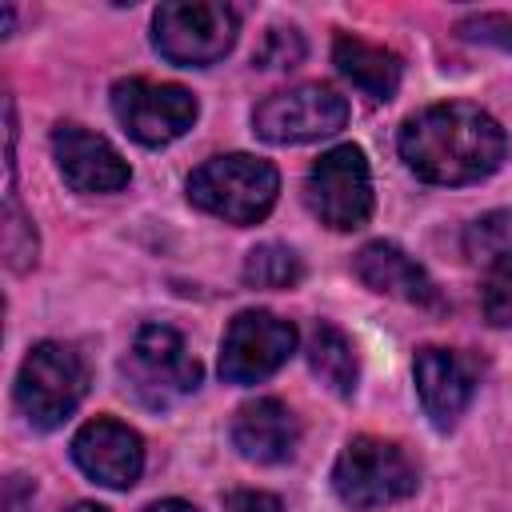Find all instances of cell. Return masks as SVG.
I'll return each instance as SVG.
<instances>
[{
  "label": "cell",
  "mask_w": 512,
  "mask_h": 512,
  "mask_svg": "<svg viewBox=\"0 0 512 512\" xmlns=\"http://www.w3.org/2000/svg\"><path fill=\"white\" fill-rule=\"evenodd\" d=\"M504 128L476 104H432L404 120L400 156L428 184H476L500 168Z\"/></svg>",
  "instance_id": "obj_1"
},
{
  "label": "cell",
  "mask_w": 512,
  "mask_h": 512,
  "mask_svg": "<svg viewBox=\"0 0 512 512\" xmlns=\"http://www.w3.org/2000/svg\"><path fill=\"white\" fill-rule=\"evenodd\" d=\"M280 192V176L268 160L232 152L204 160L188 176V200L204 208L208 216H220L224 224H256L272 212Z\"/></svg>",
  "instance_id": "obj_2"
},
{
  "label": "cell",
  "mask_w": 512,
  "mask_h": 512,
  "mask_svg": "<svg viewBox=\"0 0 512 512\" xmlns=\"http://www.w3.org/2000/svg\"><path fill=\"white\" fill-rule=\"evenodd\" d=\"M84 392H88V364L76 348L44 340L24 356L16 376V404L32 428L40 432L60 428L76 412Z\"/></svg>",
  "instance_id": "obj_3"
},
{
  "label": "cell",
  "mask_w": 512,
  "mask_h": 512,
  "mask_svg": "<svg viewBox=\"0 0 512 512\" xmlns=\"http://www.w3.org/2000/svg\"><path fill=\"white\" fill-rule=\"evenodd\" d=\"M152 44L164 60L180 68L216 64L236 44V12L228 4H208V0L160 4L152 16Z\"/></svg>",
  "instance_id": "obj_4"
},
{
  "label": "cell",
  "mask_w": 512,
  "mask_h": 512,
  "mask_svg": "<svg viewBox=\"0 0 512 512\" xmlns=\"http://www.w3.org/2000/svg\"><path fill=\"white\" fill-rule=\"evenodd\" d=\"M332 488L348 508L396 504L416 492V464L380 436H356L332 468Z\"/></svg>",
  "instance_id": "obj_5"
},
{
  "label": "cell",
  "mask_w": 512,
  "mask_h": 512,
  "mask_svg": "<svg viewBox=\"0 0 512 512\" xmlns=\"http://www.w3.org/2000/svg\"><path fill=\"white\" fill-rule=\"evenodd\" d=\"M124 376H128V388L148 408H168L172 400L196 392L200 364L184 348L180 332H172L164 324H144L124 356Z\"/></svg>",
  "instance_id": "obj_6"
},
{
  "label": "cell",
  "mask_w": 512,
  "mask_h": 512,
  "mask_svg": "<svg viewBox=\"0 0 512 512\" xmlns=\"http://www.w3.org/2000/svg\"><path fill=\"white\" fill-rule=\"evenodd\" d=\"M304 200L320 224L336 232L360 228L372 212V172L364 152L356 144H340L324 152L304 180Z\"/></svg>",
  "instance_id": "obj_7"
},
{
  "label": "cell",
  "mask_w": 512,
  "mask_h": 512,
  "mask_svg": "<svg viewBox=\"0 0 512 512\" xmlns=\"http://www.w3.org/2000/svg\"><path fill=\"white\" fill-rule=\"evenodd\" d=\"M112 112L132 140L160 148L196 124V96L180 84H156L132 76L112 84Z\"/></svg>",
  "instance_id": "obj_8"
},
{
  "label": "cell",
  "mask_w": 512,
  "mask_h": 512,
  "mask_svg": "<svg viewBox=\"0 0 512 512\" xmlns=\"http://www.w3.org/2000/svg\"><path fill=\"white\" fill-rule=\"evenodd\" d=\"M348 120V100L328 84H296L288 92L268 96L256 112V136L268 144H308L340 132Z\"/></svg>",
  "instance_id": "obj_9"
},
{
  "label": "cell",
  "mask_w": 512,
  "mask_h": 512,
  "mask_svg": "<svg viewBox=\"0 0 512 512\" xmlns=\"http://www.w3.org/2000/svg\"><path fill=\"white\" fill-rule=\"evenodd\" d=\"M296 348V328L272 312H240L220 344V376L228 384H256L272 376Z\"/></svg>",
  "instance_id": "obj_10"
},
{
  "label": "cell",
  "mask_w": 512,
  "mask_h": 512,
  "mask_svg": "<svg viewBox=\"0 0 512 512\" xmlns=\"http://www.w3.org/2000/svg\"><path fill=\"white\" fill-rule=\"evenodd\" d=\"M72 460L84 476H92L104 488H132L144 468V444L128 424L96 416L76 432Z\"/></svg>",
  "instance_id": "obj_11"
},
{
  "label": "cell",
  "mask_w": 512,
  "mask_h": 512,
  "mask_svg": "<svg viewBox=\"0 0 512 512\" xmlns=\"http://www.w3.org/2000/svg\"><path fill=\"white\" fill-rule=\"evenodd\" d=\"M52 156L60 176L76 192H120L128 184V160L96 132L80 124H56L52 132Z\"/></svg>",
  "instance_id": "obj_12"
},
{
  "label": "cell",
  "mask_w": 512,
  "mask_h": 512,
  "mask_svg": "<svg viewBox=\"0 0 512 512\" xmlns=\"http://www.w3.org/2000/svg\"><path fill=\"white\" fill-rule=\"evenodd\" d=\"M476 388L472 364L452 348H424L416 352V392L436 428H452L456 416L468 408Z\"/></svg>",
  "instance_id": "obj_13"
},
{
  "label": "cell",
  "mask_w": 512,
  "mask_h": 512,
  "mask_svg": "<svg viewBox=\"0 0 512 512\" xmlns=\"http://www.w3.org/2000/svg\"><path fill=\"white\" fill-rule=\"evenodd\" d=\"M356 276L372 288V292H384V296H396L404 304H416V308H444L440 300V288L432 284V276L396 244L388 240H376V244H364L356 252Z\"/></svg>",
  "instance_id": "obj_14"
},
{
  "label": "cell",
  "mask_w": 512,
  "mask_h": 512,
  "mask_svg": "<svg viewBox=\"0 0 512 512\" xmlns=\"http://www.w3.org/2000/svg\"><path fill=\"white\" fill-rule=\"evenodd\" d=\"M296 440H300L296 416L288 412V404H280L272 396L248 400L232 420V444L240 448L244 460H256V464L288 460L296 452Z\"/></svg>",
  "instance_id": "obj_15"
},
{
  "label": "cell",
  "mask_w": 512,
  "mask_h": 512,
  "mask_svg": "<svg viewBox=\"0 0 512 512\" xmlns=\"http://www.w3.org/2000/svg\"><path fill=\"white\" fill-rule=\"evenodd\" d=\"M332 60H336L340 76L352 80L372 100H392L396 88H400V76H404V64H400L396 52H388L380 44H368L360 36H336Z\"/></svg>",
  "instance_id": "obj_16"
},
{
  "label": "cell",
  "mask_w": 512,
  "mask_h": 512,
  "mask_svg": "<svg viewBox=\"0 0 512 512\" xmlns=\"http://www.w3.org/2000/svg\"><path fill=\"white\" fill-rule=\"evenodd\" d=\"M308 368L320 376V384H328L336 396H352L356 392V352L348 344V336L332 324H316L308 336Z\"/></svg>",
  "instance_id": "obj_17"
},
{
  "label": "cell",
  "mask_w": 512,
  "mask_h": 512,
  "mask_svg": "<svg viewBox=\"0 0 512 512\" xmlns=\"http://www.w3.org/2000/svg\"><path fill=\"white\" fill-rule=\"evenodd\" d=\"M300 276L304 264L288 244H260L244 260V284L252 288H292Z\"/></svg>",
  "instance_id": "obj_18"
},
{
  "label": "cell",
  "mask_w": 512,
  "mask_h": 512,
  "mask_svg": "<svg viewBox=\"0 0 512 512\" xmlns=\"http://www.w3.org/2000/svg\"><path fill=\"white\" fill-rule=\"evenodd\" d=\"M464 244H468V256H472L476 264H488V260H496V256H508V252H512V208H500V212L480 216V220L468 228Z\"/></svg>",
  "instance_id": "obj_19"
},
{
  "label": "cell",
  "mask_w": 512,
  "mask_h": 512,
  "mask_svg": "<svg viewBox=\"0 0 512 512\" xmlns=\"http://www.w3.org/2000/svg\"><path fill=\"white\" fill-rule=\"evenodd\" d=\"M488 324H512V252L484 264V292H480Z\"/></svg>",
  "instance_id": "obj_20"
},
{
  "label": "cell",
  "mask_w": 512,
  "mask_h": 512,
  "mask_svg": "<svg viewBox=\"0 0 512 512\" xmlns=\"http://www.w3.org/2000/svg\"><path fill=\"white\" fill-rule=\"evenodd\" d=\"M4 252L8 264L16 272H24L28 264H36V232L28 224V216L16 208V192H8V216H4Z\"/></svg>",
  "instance_id": "obj_21"
},
{
  "label": "cell",
  "mask_w": 512,
  "mask_h": 512,
  "mask_svg": "<svg viewBox=\"0 0 512 512\" xmlns=\"http://www.w3.org/2000/svg\"><path fill=\"white\" fill-rule=\"evenodd\" d=\"M304 60V40L296 28H268L260 48H256V64L260 68H296Z\"/></svg>",
  "instance_id": "obj_22"
},
{
  "label": "cell",
  "mask_w": 512,
  "mask_h": 512,
  "mask_svg": "<svg viewBox=\"0 0 512 512\" xmlns=\"http://www.w3.org/2000/svg\"><path fill=\"white\" fill-rule=\"evenodd\" d=\"M224 512H284V504H280L272 492L244 488V492H232V496L224 500Z\"/></svg>",
  "instance_id": "obj_23"
},
{
  "label": "cell",
  "mask_w": 512,
  "mask_h": 512,
  "mask_svg": "<svg viewBox=\"0 0 512 512\" xmlns=\"http://www.w3.org/2000/svg\"><path fill=\"white\" fill-rule=\"evenodd\" d=\"M148 512H196V508L184 504V500H160V504H152Z\"/></svg>",
  "instance_id": "obj_24"
},
{
  "label": "cell",
  "mask_w": 512,
  "mask_h": 512,
  "mask_svg": "<svg viewBox=\"0 0 512 512\" xmlns=\"http://www.w3.org/2000/svg\"><path fill=\"white\" fill-rule=\"evenodd\" d=\"M68 512H108V508H100V504H76V508H68Z\"/></svg>",
  "instance_id": "obj_25"
}]
</instances>
